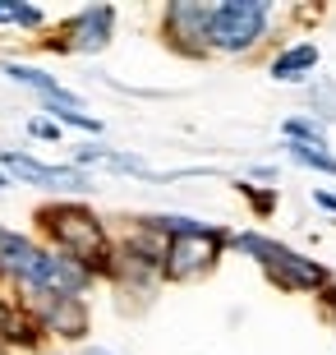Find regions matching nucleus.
<instances>
[{"label":"nucleus","mask_w":336,"mask_h":355,"mask_svg":"<svg viewBox=\"0 0 336 355\" xmlns=\"http://www.w3.org/2000/svg\"><path fill=\"white\" fill-rule=\"evenodd\" d=\"M42 226L55 236V245L78 259L83 268H102L106 263V231L102 222L92 217L88 208H78V203H55V208H42Z\"/></svg>","instance_id":"nucleus-1"},{"label":"nucleus","mask_w":336,"mask_h":355,"mask_svg":"<svg viewBox=\"0 0 336 355\" xmlns=\"http://www.w3.org/2000/svg\"><path fill=\"white\" fill-rule=\"evenodd\" d=\"M245 254H254L263 268L272 272V282L285 291H318L327 286V268H318L313 259H299L295 250H285V245H276V240L267 236H240L235 240Z\"/></svg>","instance_id":"nucleus-2"},{"label":"nucleus","mask_w":336,"mask_h":355,"mask_svg":"<svg viewBox=\"0 0 336 355\" xmlns=\"http://www.w3.org/2000/svg\"><path fill=\"white\" fill-rule=\"evenodd\" d=\"M263 28H267V5L263 0H226V5H212L207 46H217V51H249L263 37Z\"/></svg>","instance_id":"nucleus-3"},{"label":"nucleus","mask_w":336,"mask_h":355,"mask_svg":"<svg viewBox=\"0 0 336 355\" xmlns=\"http://www.w3.org/2000/svg\"><path fill=\"white\" fill-rule=\"evenodd\" d=\"M221 231H212V226H198V231H184V236H170L166 245V259H161V272L170 277V282H189V277L207 272V268L217 263L221 254Z\"/></svg>","instance_id":"nucleus-4"},{"label":"nucleus","mask_w":336,"mask_h":355,"mask_svg":"<svg viewBox=\"0 0 336 355\" xmlns=\"http://www.w3.org/2000/svg\"><path fill=\"white\" fill-rule=\"evenodd\" d=\"M88 282H92V268H83L78 259H69V254H42L24 286L42 291V295H78Z\"/></svg>","instance_id":"nucleus-5"},{"label":"nucleus","mask_w":336,"mask_h":355,"mask_svg":"<svg viewBox=\"0 0 336 355\" xmlns=\"http://www.w3.org/2000/svg\"><path fill=\"white\" fill-rule=\"evenodd\" d=\"M207 19H212V10H207V5L175 0V5L166 10V37L175 42L184 55H203L207 51Z\"/></svg>","instance_id":"nucleus-6"},{"label":"nucleus","mask_w":336,"mask_h":355,"mask_svg":"<svg viewBox=\"0 0 336 355\" xmlns=\"http://www.w3.org/2000/svg\"><path fill=\"white\" fill-rule=\"evenodd\" d=\"M0 166L28 184H42V189H88V175L78 166H46V162H33L24 153H0Z\"/></svg>","instance_id":"nucleus-7"},{"label":"nucleus","mask_w":336,"mask_h":355,"mask_svg":"<svg viewBox=\"0 0 336 355\" xmlns=\"http://www.w3.org/2000/svg\"><path fill=\"white\" fill-rule=\"evenodd\" d=\"M42 304V323L51 332H60V337H83L88 332V309H83V300L78 295H42V291H33Z\"/></svg>","instance_id":"nucleus-8"},{"label":"nucleus","mask_w":336,"mask_h":355,"mask_svg":"<svg viewBox=\"0 0 336 355\" xmlns=\"http://www.w3.org/2000/svg\"><path fill=\"white\" fill-rule=\"evenodd\" d=\"M116 33V10L111 5H92V10H78L74 24H69V46L74 51H102Z\"/></svg>","instance_id":"nucleus-9"},{"label":"nucleus","mask_w":336,"mask_h":355,"mask_svg":"<svg viewBox=\"0 0 336 355\" xmlns=\"http://www.w3.org/2000/svg\"><path fill=\"white\" fill-rule=\"evenodd\" d=\"M37 259H42V250L33 245V240L0 226V272H10V277H19V282H28V277H33V268H37Z\"/></svg>","instance_id":"nucleus-10"},{"label":"nucleus","mask_w":336,"mask_h":355,"mask_svg":"<svg viewBox=\"0 0 336 355\" xmlns=\"http://www.w3.org/2000/svg\"><path fill=\"white\" fill-rule=\"evenodd\" d=\"M313 65H318V46H313V42H299V46H285V51L272 60V79L295 83V79H304V74H313Z\"/></svg>","instance_id":"nucleus-11"},{"label":"nucleus","mask_w":336,"mask_h":355,"mask_svg":"<svg viewBox=\"0 0 336 355\" xmlns=\"http://www.w3.org/2000/svg\"><path fill=\"white\" fill-rule=\"evenodd\" d=\"M285 153H290V162H299V166H313V171L336 175V157L327 153V148H313V144H285Z\"/></svg>","instance_id":"nucleus-12"},{"label":"nucleus","mask_w":336,"mask_h":355,"mask_svg":"<svg viewBox=\"0 0 336 355\" xmlns=\"http://www.w3.org/2000/svg\"><path fill=\"white\" fill-rule=\"evenodd\" d=\"M285 144H313V148H327V139H323V125H318V120L290 116V120H285Z\"/></svg>","instance_id":"nucleus-13"},{"label":"nucleus","mask_w":336,"mask_h":355,"mask_svg":"<svg viewBox=\"0 0 336 355\" xmlns=\"http://www.w3.org/2000/svg\"><path fill=\"white\" fill-rule=\"evenodd\" d=\"M309 102H313V111L323 120H336V79H318L309 88Z\"/></svg>","instance_id":"nucleus-14"},{"label":"nucleus","mask_w":336,"mask_h":355,"mask_svg":"<svg viewBox=\"0 0 336 355\" xmlns=\"http://www.w3.org/2000/svg\"><path fill=\"white\" fill-rule=\"evenodd\" d=\"M0 24H19V28H42V10H33V5H0Z\"/></svg>","instance_id":"nucleus-15"},{"label":"nucleus","mask_w":336,"mask_h":355,"mask_svg":"<svg viewBox=\"0 0 336 355\" xmlns=\"http://www.w3.org/2000/svg\"><path fill=\"white\" fill-rule=\"evenodd\" d=\"M28 134H33V139H60V125H55V120H28Z\"/></svg>","instance_id":"nucleus-16"},{"label":"nucleus","mask_w":336,"mask_h":355,"mask_svg":"<svg viewBox=\"0 0 336 355\" xmlns=\"http://www.w3.org/2000/svg\"><path fill=\"white\" fill-rule=\"evenodd\" d=\"M318 203H323V208H332V212H336V194H318Z\"/></svg>","instance_id":"nucleus-17"},{"label":"nucleus","mask_w":336,"mask_h":355,"mask_svg":"<svg viewBox=\"0 0 336 355\" xmlns=\"http://www.w3.org/2000/svg\"><path fill=\"white\" fill-rule=\"evenodd\" d=\"M83 355H111V351H102V346H92V351H83Z\"/></svg>","instance_id":"nucleus-18"},{"label":"nucleus","mask_w":336,"mask_h":355,"mask_svg":"<svg viewBox=\"0 0 336 355\" xmlns=\"http://www.w3.org/2000/svg\"><path fill=\"white\" fill-rule=\"evenodd\" d=\"M0 355H5V332H0Z\"/></svg>","instance_id":"nucleus-19"},{"label":"nucleus","mask_w":336,"mask_h":355,"mask_svg":"<svg viewBox=\"0 0 336 355\" xmlns=\"http://www.w3.org/2000/svg\"><path fill=\"white\" fill-rule=\"evenodd\" d=\"M0 184H5V171H0Z\"/></svg>","instance_id":"nucleus-20"}]
</instances>
